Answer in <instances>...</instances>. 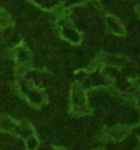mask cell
Listing matches in <instances>:
<instances>
[]
</instances>
